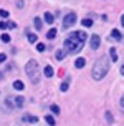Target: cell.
I'll list each match as a JSON object with an SVG mask.
<instances>
[{"mask_svg": "<svg viewBox=\"0 0 124 126\" xmlns=\"http://www.w3.org/2000/svg\"><path fill=\"white\" fill-rule=\"evenodd\" d=\"M86 33L84 32H73L66 40H65V50L69 53H78L83 50V45L86 42Z\"/></svg>", "mask_w": 124, "mask_h": 126, "instance_id": "cell-1", "label": "cell"}, {"mask_svg": "<svg viewBox=\"0 0 124 126\" xmlns=\"http://www.w3.org/2000/svg\"><path fill=\"white\" fill-rule=\"evenodd\" d=\"M109 70V58L108 57H99V60L93 66V78L94 80H103Z\"/></svg>", "mask_w": 124, "mask_h": 126, "instance_id": "cell-2", "label": "cell"}, {"mask_svg": "<svg viewBox=\"0 0 124 126\" xmlns=\"http://www.w3.org/2000/svg\"><path fill=\"white\" fill-rule=\"evenodd\" d=\"M25 71L28 78L31 80V83H38L40 81V66H38L37 60H30V62L25 65Z\"/></svg>", "mask_w": 124, "mask_h": 126, "instance_id": "cell-3", "label": "cell"}, {"mask_svg": "<svg viewBox=\"0 0 124 126\" xmlns=\"http://www.w3.org/2000/svg\"><path fill=\"white\" fill-rule=\"evenodd\" d=\"M74 23H76V13L69 12L68 15L65 17V20H63V28H71Z\"/></svg>", "mask_w": 124, "mask_h": 126, "instance_id": "cell-4", "label": "cell"}, {"mask_svg": "<svg viewBox=\"0 0 124 126\" xmlns=\"http://www.w3.org/2000/svg\"><path fill=\"white\" fill-rule=\"evenodd\" d=\"M89 45H91L93 50H98L99 45H101V38H99L98 35H91V42H89Z\"/></svg>", "mask_w": 124, "mask_h": 126, "instance_id": "cell-5", "label": "cell"}, {"mask_svg": "<svg viewBox=\"0 0 124 126\" xmlns=\"http://www.w3.org/2000/svg\"><path fill=\"white\" fill-rule=\"evenodd\" d=\"M121 32L119 30H112L111 32V40H116V42H119V40H121Z\"/></svg>", "mask_w": 124, "mask_h": 126, "instance_id": "cell-6", "label": "cell"}, {"mask_svg": "<svg viewBox=\"0 0 124 126\" xmlns=\"http://www.w3.org/2000/svg\"><path fill=\"white\" fill-rule=\"evenodd\" d=\"M84 65H86V60L84 58H76V62H74V66L76 68H83Z\"/></svg>", "mask_w": 124, "mask_h": 126, "instance_id": "cell-7", "label": "cell"}, {"mask_svg": "<svg viewBox=\"0 0 124 126\" xmlns=\"http://www.w3.org/2000/svg\"><path fill=\"white\" fill-rule=\"evenodd\" d=\"M81 25L86 27V28H89V27H93V20L91 18H83L81 20Z\"/></svg>", "mask_w": 124, "mask_h": 126, "instance_id": "cell-8", "label": "cell"}, {"mask_svg": "<svg viewBox=\"0 0 124 126\" xmlns=\"http://www.w3.org/2000/svg\"><path fill=\"white\" fill-rule=\"evenodd\" d=\"M55 57H56V60H63V58L66 57V50H58L55 53Z\"/></svg>", "mask_w": 124, "mask_h": 126, "instance_id": "cell-9", "label": "cell"}, {"mask_svg": "<svg viewBox=\"0 0 124 126\" xmlns=\"http://www.w3.org/2000/svg\"><path fill=\"white\" fill-rule=\"evenodd\" d=\"M53 73H55V71H53V68H51L50 65H46V66H45V76H46V78H50V76H53Z\"/></svg>", "mask_w": 124, "mask_h": 126, "instance_id": "cell-10", "label": "cell"}, {"mask_svg": "<svg viewBox=\"0 0 124 126\" xmlns=\"http://www.w3.org/2000/svg\"><path fill=\"white\" fill-rule=\"evenodd\" d=\"M13 88L15 90H23L25 88V85H23V81H20V80H17V81H13Z\"/></svg>", "mask_w": 124, "mask_h": 126, "instance_id": "cell-11", "label": "cell"}, {"mask_svg": "<svg viewBox=\"0 0 124 126\" xmlns=\"http://www.w3.org/2000/svg\"><path fill=\"white\" fill-rule=\"evenodd\" d=\"M23 120H25V121H30V123H37L38 118H37V116H31V114H25Z\"/></svg>", "mask_w": 124, "mask_h": 126, "instance_id": "cell-12", "label": "cell"}, {"mask_svg": "<svg viewBox=\"0 0 124 126\" xmlns=\"http://www.w3.org/2000/svg\"><path fill=\"white\" fill-rule=\"evenodd\" d=\"M109 57H111L112 62H118V53H116V48H111V50H109Z\"/></svg>", "mask_w": 124, "mask_h": 126, "instance_id": "cell-13", "label": "cell"}, {"mask_svg": "<svg viewBox=\"0 0 124 126\" xmlns=\"http://www.w3.org/2000/svg\"><path fill=\"white\" fill-rule=\"evenodd\" d=\"M23 98H22V96H17V98H15V106H17V108H22V106H23Z\"/></svg>", "mask_w": 124, "mask_h": 126, "instance_id": "cell-14", "label": "cell"}, {"mask_svg": "<svg viewBox=\"0 0 124 126\" xmlns=\"http://www.w3.org/2000/svg\"><path fill=\"white\" fill-rule=\"evenodd\" d=\"M28 42H30V43H37L38 37L35 35V33H28Z\"/></svg>", "mask_w": 124, "mask_h": 126, "instance_id": "cell-15", "label": "cell"}, {"mask_svg": "<svg viewBox=\"0 0 124 126\" xmlns=\"http://www.w3.org/2000/svg\"><path fill=\"white\" fill-rule=\"evenodd\" d=\"M33 22H35V28H37V30H41V27H43L41 20L38 18V17H35V20H33Z\"/></svg>", "mask_w": 124, "mask_h": 126, "instance_id": "cell-16", "label": "cell"}, {"mask_svg": "<svg viewBox=\"0 0 124 126\" xmlns=\"http://www.w3.org/2000/svg\"><path fill=\"white\" fill-rule=\"evenodd\" d=\"M56 37V28H51V30L46 33V38H50V40H53V38Z\"/></svg>", "mask_w": 124, "mask_h": 126, "instance_id": "cell-17", "label": "cell"}, {"mask_svg": "<svg viewBox=\"0 0 124 126\" xmlns=\"http://www.w3.org/2000/svg\"><path fill=\"white\" fill-rule=\"evenodd\" d=\"M45 120H46V123H48L50 126H55V118H53V116L46 114V116H45Z\"/></svg>", "mask_w": 124, "mask_h": 126, "instance_id": "cell-18", "label": "cell"}, {"mask_svg": "<svg viewBox=\"0 0 124 126\" xmlns=\"http://www.w3.org/2000/svg\"><path fill=\"white\" fill-rule=\"evenodd\" d=\"M45 22H46V23H53V15H51V13H45Z\"/></svg>", "mask_w": 124, "mask_h": 126, "instance_id": "cell-19", "label": "cell"}, {"mask_svg": "<svg viewBox=\"0 0 124 126\" xmlns=\"http://www.w3.org/2000/svg\"><path fill=\"white\" fill-rule=\"evenodd\" d=\"M0 40H2L3 43H8V42H10V37H8L7 33H3V35H0Z\"/></svg>", "mask_w": 124, "mask_h": 126, "instance_id": "cell-20", "label": "cell"}, {"mask_svg": "<svg viewBox=\"0 0 124 126\" xmlns=\"http://www.w3.org/2000/svg\"><path fill=\"white\" fill-rule=\"evenodd\" d=\"M68 83H69V80H66L65 83H61V86H60V90H61V91H68Z\"/></svg>", "mask_w": 124, "mask_h": 126, "instance_id": "cell-21", "label": "cell"}, {"mask_svg": "<svg viewBox=\"0 0 124 126\" xmlns=\"http://www.w3.org/2000/svg\"><path fill=\"white\" fill-rule=\"evenodd\" d=\"M51 111L55 114H60V106H58V105H51Z\"/></svg>", "mask_w": 124, "mask_h": 126, "instance_id": "cell-22", "label": "cell"}, {"mask_svg": "<svg viewBox=\"0 0 124 126\" xmlns=\"http://www.w3.org/2000/svg\"><path fill=\"white\" fill-rule=\"evenodd\" d=\"M37 51L43 53V51H45V45H43V43H37Z\"/></svg>", "mask_w": 124, "mask_h": 126, "instance_id": "cell-23", "label": "cell"}, {"mask_svg": "<svg viewBox=\"0 0 124 126\" xmlns=\"http://www.w3.org/2000/svg\"><path fill=\"white\" fill-rule=\"evenodd\" d=\"M7 27H8V23H7V22H0V28H2V30H5Z\"/></svg>", "mask_w": 124, "mask_h": 126, "instance_id": "cell-24", "label": "cell"}, {"mask_svg": "<svg viewBox=\"0 0 124 126\" xmlns=\"http://www.w3.org/2000/svg\"><path fill=\"white\" fill-rule=\"evenodd\" d=\"M5 60H7V55L5 53H0V63H3Z\"/></svg>", "mask_w": 124, "mask_h": 126, "instance_id": "cell-25", "label": "cell"}, {"mask_svg": "<svg viewBox=\"0 0 124 126\" xmlns=\"http://www.w3.org/2000/svg\"><path fill=\"white\" fill-rule=\"evenodd\" d=\"M0 15H2L3 18H7V17H8V12H7V10H0Z\"/></svg>", "mask_w": 124, "mask_h": 126, "instance_id": "cell-26", "label": "cell"}, {"mask_svg": "<svg viewBox=\"0 0 124 126\" xmlns=\"http://www.w3.org/2000/svg\"><path fill=\"white\" fill-rule=\"evenodd\" d=\"M106 120L109 121V123H111V121H112V116H111V113H106Z\"/></svg>", "mask_w": 124, "mask_h": 126, "instance_id": "cell-27", "label": "cell"}, {"mask_svg": "<svg viewBox=\"0 0 124 126\" xmlns=\"http://www.w3.org/2000/svg\"><path fill=\"white\" fill-rule=\"evenodd\" d=\"M15 27H17V25H15V22H8V28H15Z\"/></svg>", "mask_w": 124, "mask_h": 126, "instance_id": "cell-28", "label": "cell"}, {"mask_svg": "<svg viewBox=\"0 0 124 126\" xmlns=\"http://www.w3.org/2000/svg\"><path fill=\"white\" fill-rule=\"evenodd\" d=\"M121 106L124 108V94H123V98H121Z\"/></svg>", "mask_w": 124, "mask_h": 126, "instance_id": "cell-29", "label": "cell"}, {"mask_svg": "<svg viewBox=\"0 0 124 126\" xmlns=\"http://www.w3.org/2000/svg\"><path fill=\"white\" fill-rule=\"evenodd\" d=\"M121 75L124 76V65H123V66H121Z\"/></svg>", "mask_w": 124, "mask_h": 126, "instance_id": "cell-30", "label": "cell"}, {"mask_svg": "<svg viewBox=\"0 0 124 126\" xmlns=\"http://www.w3.org/2000/svg\"><path fill=\"white\" fill-rule=\"evenodd\" d=\"M121 25L124 27V15H123V17H121Z\"/></svg>", "mask_w": 124, "mask_h": 126, "instance_id": "cell-31", "label": "cell"}]
</instances>
